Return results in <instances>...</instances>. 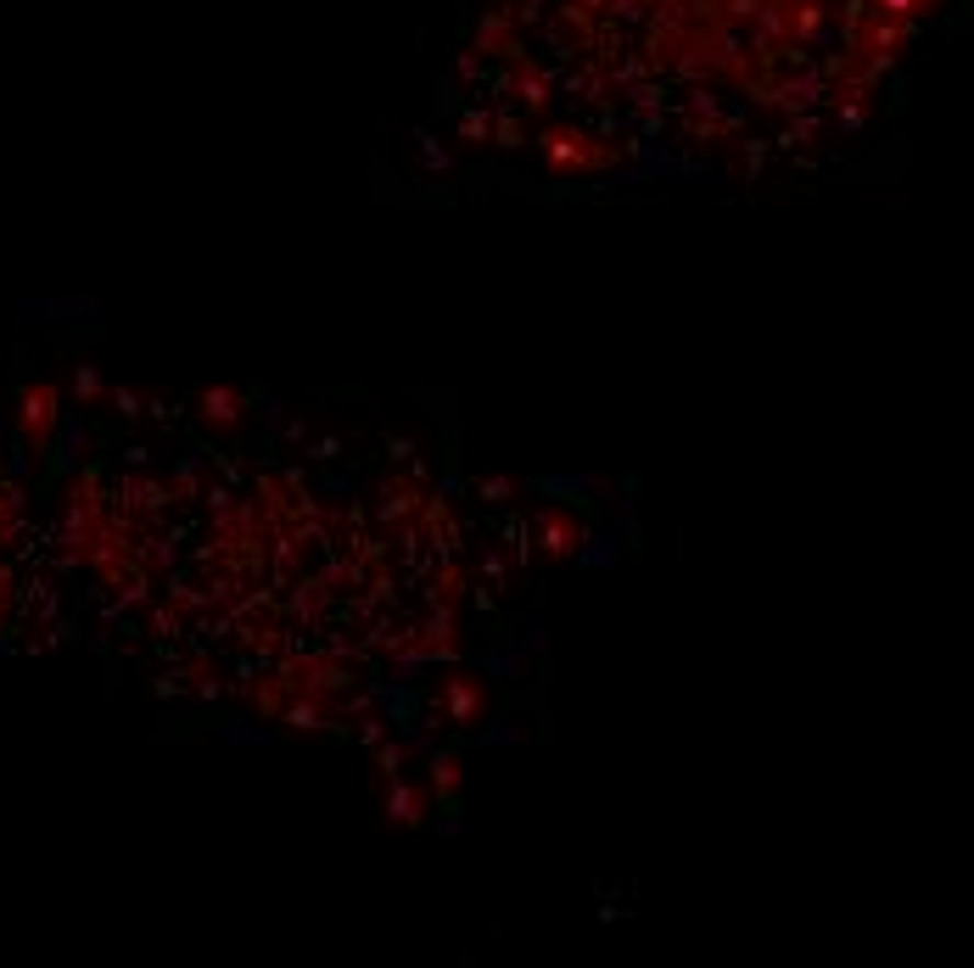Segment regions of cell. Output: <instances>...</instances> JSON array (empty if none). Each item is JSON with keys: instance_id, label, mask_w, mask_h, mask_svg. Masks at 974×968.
Here are the masks:
<instances>
[{"instance_id": "obj_2", "label": "cell", "mask_w": 974, "mask_h": 968, "mask_svg": "<svg viewBox=\"0 0 974 968\" xmlns=\"http://www.w3.org/2000/svg\"><path fill=\"white\" fill-rule=\"evenodd\" d=\"M202 403H207V420H236V398L230 392H207Z\"/></svg>"}, {"instance_id": "obj_1", "label": "cell", "mask_w": 974, "mask_h": 968, "mask_svg": "<svg viewBox=\"0 0 974 968\" xmlns=\"http://www.w3.org/2000/svg\"><path fill=\"white\" fill-rule=\"evenodd\" d=\"M50 403H57V398H50V387H39V392H29V398H23V425H29V437L50 425V414H57Z\"/></svg>"}]
</instances>
